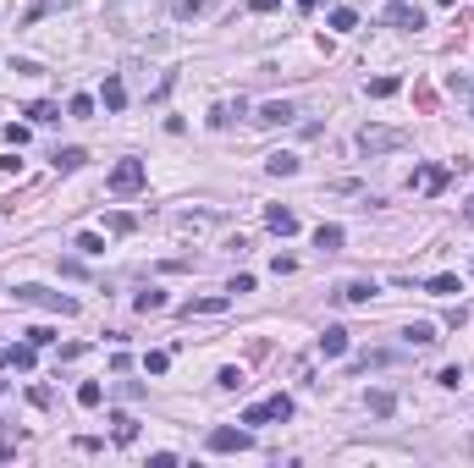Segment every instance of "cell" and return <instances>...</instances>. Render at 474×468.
Returning <instances> with one entry per match:
<instances>
[{
    "instance_id": "cell-1",
    "label": "cell",
    "mask_w": 474,
    "mask_h": 468,
    "mask_svg": "<svg viewBox=\"0 0 474 468\" xmlns=\"http://www.w3.org/2000/svg\"><path fill=\"white\" fill-rule=\"evenodd\" d=\"M17 303H28V309H50V314H78V298L50 292V287H17Z\"/></svg>"
},
{
    "instance_id": "cell-2",
    "label": "cell",
    "mask_w": 474,
    "mask_h": 468,
    "mask_svg": "<svg viewBox=\"0 0 474 468\" xmlns=\"http://www.w3.org/2000/svg\"><path fill=\"white\" fill-rule=\"evenodd\" d=\"M359 149L364 155H392V149H408V133L402 127H364L359 133Z\"/></svg>"
},
{
    "instance_id": "cell-3",
    "label": "cell",
    "mask_w": 474,
    "mask_h": 468,
    "mask_svg": "<svg viewBox=\"0 0 474 468\" xmlns=\"http://www.w3.org/2000/svg\"><path fill=\"white\" fill-rule=\"evenodd\" d=\"M144 182H149V171H144V160H116V171H111V193H122V199H133V193H144Z\"/></svg>"
},
{
    "instance_id": "cell-4",
    "label": "cell",
    "mask_w": 474,
    "mask_h": 468,
    "mask_svg": "<svg viewBox=\"0 0 474 468\" xmlns=\"http://www.w3.org/2000/svg\"><path fill=\"white\" fill-rule=\"evenodd\" d=\"M281 419H293V396H287V391H276L270 402L243 408V424H281Z\"/></svg>"
},
{
    "instance_id": "cell-5",
    "label": "cell",
    "mask_w": 474,
    "mask_h": 468,
    "mask_svg": "<svg viewBox=\"0 0 474 468\" xmlns=\"http://www.w3.org/2000/svg\"><path fill=\"white\" fill-rule=\"evenodd\" d=\"M248 446H254V435H248V430H232V424L210 430V452H248Z\"/></svg>"
},
{
    "instance_id": "cell-6",
    "label": "cell",
    "mask_w": 474,
    "mask_h": 468,
    "mask_svg": "<svg viewBox=\"0 0 474 468\" xmlns=\"http://www.w3.org/2000/svg\"><path fill=\"white\" fill-rule=\"evenodd\" d=\"M265 226H270L276 237H293L298 232V215H293L287 204H270V210H265Z\"/></svg>"
},
{
    "instance_id": "cell-7",
    "label": "cell",
    "mask_w": 474,
    "mask_h": 468,
    "mask_svg": "<svg viewBox=\"0 0 474 468\" xmlns=\"http://www.w3.org/2000/svg\"><path fill=\"white\" fill-rule=\"evenodd\" d=\"M293 116H298L293 105H281V99H270V105H259V116H254V122H259V127H287Z\"/></svg>"
},
{
    "instance_id": "cell-8",
    "label": "cell",
    "mask_w": 474,
    "mask_h": 468,
    "mask_svg": "<svg viewBox=\"0 0 474 468\" xmlns=\"http://www.w3.org/2000/svg\"><path fill=\"white\" fill-rule=\"evenodd\" d=\"M111 435H116V446H133V441H138V419L116 408V413H111Z\"/></svg>"
},
{
    "instance_id": "cell-9",
    "label": "cell",
    "mask_w": 474,
    "mask_h": 468,
    "mask_svg": "<svg viewBox=\"0 0 474 468\" xmlns=\"http://www.w3.org/2000/svg\"><path fill=\"white\" fill-rule=\"evenodd\" d=\"M320 353H325V358H342V353H348V331H342V325H325V331H320Z\"/></svg>"
},
{
    "instance_id": "cell-10",
    "label": "cell",
    "mask_w": 474,
    "mask_h": 468,
    "mask_svg": "<svg viewBox=\"0 0 474 468\" xmlns=\"http://www.w3.org/2000/svg\"><path fill=\"white\" fill-rule=\"evenodd\" d=\"M375 298V281H348V287H336V303H370Z\"/></svg>"
},
{
    "instance_id": "cell-11",
    "label": "cell",
    "mask_w": 474,
    "mask_h": 468,
    "mask_svg": "<svg viewBox=\"0 0 474 468\" xmlns=\"http://www.w3.org/2000/svg\"><path fill=\"white\" fill-rule=\"evenodd\" d=\"M402 336H408V347H436V342H441V336H436V325H430V319H414V325H408V331H402Z\"/></svg>"
},
{
    "instance_id": "cell-12",
    "label": "cell",
    "mask_w": 474,
    "mask_h": 468,
    "mask_svg": "<svg viewBox=\"0 0 474 468\" xmlns=\"http://www.w3.org/2000/svg\"><path fill=\"white\" fill-rule=\"evenodd\" d=\"M6 364H11V369H22V375H28V369H33V364H39V347H33V342H17V347H11V353H6Z\"/></svg>"
},
{
    "instance_id": "cell-13",
    "label": "cell",
    "mask_w": 474,
    "mask_h": 468,
    "mask_svg": "<svg viewBox=\"0 0 474 468\" xmlns=\"http://www.w3.org/2000/svg\"><path fill=\"white\" fill-rule=\"evenodd\" d=\"M392 22H397V28H425V11H419V6H408V0H397V6H392Z\"/></svg>"
},
{
    "instance_id": "cell-14",
    "label": "cell",
    "mask_w": 474,
    "mask_h": 468,
    "mask_svg": "<svg viewBox=\"0 0 474 468\" xmlns=\"http://www.w3.org/2000/svg\"><path fill=\"white\" fill-rule=\"evenodd\" d=\"M364 408H370L375 419H392V413H397V396H392V391H370V396H364Z\"/></svg>"
},
{
    "instance_id": "cell-15",
    "label": "cell",
    "mask_w": 474,
    "mask_h": 468,
    "mask_svg": "<svg viewBox=\"0 0 474 468\" xmlns=\"http://www.w3.org/2000/svg\"><path fill=\"white\" fill-rule=\"evenodd\" d=\"M28 122L50 127V122H61V105H50V99H33V105H28Z\"/></svg>"
},
{
    "instance_id": "cell-16",
    "label": "cell",
    "mask_w": 474,
    "mask_h": 468,
    "mask_svg": "<svg viewBox=\"0 0 474 468\" xmlns=\"http://www.w3.org/2000/svg\"><path fill=\"white\" fill-rule=\"evenodd\" d=\"M99 99H105V110H122V105H127V88H122V78H105Z\"/></svg>"
},
{
    "instance_id": "cell-17",
    "label": "cell",
    "mask_w": 474,
    "mask_h": 468,
    "mask_svg": "<svg viewBox=\"0 0 474 468\" xmlns=\"http://www.w3.org/2000/svg\"><path fill=\"white\" fill-rule=\"evenodd\" d=\"M414 182H419L425 193H441V187H447V171H441V165H425V171H419Z\"/></svg>"
},
{
    "instance_id": "cell-18",
    "label": "cell",
    "mask_w": 474,
    "mask_h": 468,
    "mask_svg": "<svg viewBox=\"0 0 474 468\" xmlns=\"http://www.w3.org/2000/svg\"><path fill=\"white\" fill-rule=\"evenodd\" d=\"M227 303H232V298H193V303H188V319H193V314H227Z\"/></svg>"
},
{
    "instance_id": "cell-19",
    "label": "cell",
    "mask_w": 474,
    "mask_h": 468,
    "mask_svg": "<svg viewBox=\"0 0 474 468\" xmlns=\"http://www.w3.org/2000/svg\"><path fill=\"white\" fill-rule=\"evenodd\" d=\"M342 237H348L342 226H320V232H315V248H320V253H336V248H342Z\"/></svg>"
},
{
    "instance_id": "cell-20",
    "label": "cell",
    "mask_w": 474,
    "mask_h": 468,
    "mask_svg": "<svg viewBox=\"0 0 474 468\" xmlns=\"http://www.w3.org/2000/svg\"><path fill=\"white\" fill-rule=\"evenodd\" d=\"M331 28H336V33H353V28H359V11H353V6H336V11H331Z\"/></svg>"
},
{
    "instance_id": "cell-21",
    "label": "cell",
    "mask_w": 474,
    "mask_h": 468,
    "mask_svg": "<svg viewBox=\"0 0 474 468\" xmlns=\"http://www.w3.org/2000/svg\"><path fill=\"white\" fill-rule=\"evenodd\" d=\"M133 303H138V314H160V309H165V292H160V287H149V292H138Z\"/></svg>"
},
{
    "instance_id": "cell-22",
    "label": "cell",
    "mask_w": 474,
    "mask_h": 468,
    "mask_svg": "<svg viewBox=\"0 0 474 468\" xmlns=\"http://www.w3.org/2000/svg\"><path fill=\"white\" fill-rule=\"evenodd\" d=\"M50 160H56V171H83V160H88V155H83V149H56Z\"/></svg>"
},
{
    "instance_id": "cell-23",
    "label": "cell",
    "mask_w": 474,
    "mask_h": 468,
    "mask_svg": "<svg viewBox=\"0 0 474 468\" xmlns=\"http://www.w3.org/2000/svg\"><path fill=\"white\" fill-rule=\"evenodd\" d=\"M265 171H270V176H293V171H298V155H270Z\"/></svg>"
},
{
    "instance_id": "cell-24",
    "label": "cell",
    "mask_w": 474,
    "mask_h": 468,
    "mask_svg": "<svg viewBox=\"0 0 474 468\" xmlns=\"http://www.w3.org/2000/svg\"><path fill=\"white\" fill-rule=\"evenodd\" d=\"M215 386H221V391H243V386H248V375H243V369H232V364H227V369L215 375Z\"/></svg>"
},
{
    "instance_id": "cell-25",
    "label": "cell",
    "mask_w": 474,
    "mask_h": 468,
    "mask_svg": "<svg viewBox=\"0 0 474 468\" xmlns=\"http://www.w3.org/2000/svg\"><path fill=\"white\" fill-rule=\"evenodd\" d=\"M78 402H83V408H99V402H105V386H99V381H83V386H78Z\"/></svg>"
},
{
    "instance_id": "cell-26",
    "label": "cell",
    "mask_w": 474,
    "mask_h": 468,
    "mask_svg": "<svg viewBox=\"0 0 474 468\" xmlns=\"http://www.w3.org/2000/svg\"><path fill=\"white\" fill-rule=\"evenodd\" d=\"M430 292L436 298H452V292H464V281L458 276H430Z\"/></svg>"
},
{
    "instance_id": "cell-27",
    "label": "cell",
    "mask_w": 474,
    "mask_h": 468,
    "mask_svg": "<svg viewBox=\"0 0 474 468\" xmlns=\"http://www.w3.org/2000/svg\"><path fill=\"white\" fill-rule=\"evenodd\" d=\"M397 88H402V78H392V72H386V78H370V94H375V99H392Z\"/></svg>"
},
{
    "instance_id": "cell-28",
    "label": "cell",
    "mask_w": 474,
    "mask_h": 468,
    "mask_svg": "<svg viewBox=\"0 0 474 468\" xmlns=\"http://www.w3.org/2000/svg\"><path fill=\"white\" fill-rule=\"evenodd\" d=\"M67 116H72V122H88V116H94V99H88V94H72V105H67Z\"/></svg>"
},
{
    "instance_id": "cell-29",
    "label": "cell",
    "mask_w": 474,
    "mask_h": 468,
    "mask_svg": "<svg viewBox=\"0 0 474 468\" xmlns=\"http://www.w3.org/2000/svg\"><path fill=\"white\" fill-rule=\"evenodd\" d=\"M105 226H111V232H116V237H127V232H133V226H138V221H133L127 210H116V215H105Z\"/></svg>"
},
{
    "instance_id": "cell-30",
    "label": "cell",
    "mask_w": 474,
    "mask_h": 468,
    "mask_svg": "<svg viewBox=\"0 0 474 468\" xmlns=\"http://www.w3.org/2000/svg\"><path fill=\"white\" fill-rule=\"evenodd\" d=\"M78 253H88V259H94V253H105V237H99V232H83L78 237Z\"/></svg>"
},
{
    "instance_id": "cell-31",
    "label": "cell",
    "mask_w": 474,
    "mask_h": 468,
    "mask_svg": "<svg viewBox=\"0 0 474 468\" xmlns=\"http://www.w3.org/2000/svg\"><path fill=\"white\" fill-rule=\"evenodd\" d=\"M22 336H28V342H33V347H50V342H56V331H50V325H28V331H22Z\"/></svg>"
},
{
    "instance_id": "cell-32",
    "label": "cell",
    "mask_w": 474,
    "mask_h": 468,
    "mask_svg": "<svg viewBox=\"0 0 474 468\" xmlns=\"http://www.w3.org/2000/svg\"><path fill=\"white\" fill-rule=\"evenodd\" d=\"M144 369H149V375H165V369H171V353H149Z\"/></svg>"
},
{
    "instance_id": "cell-33",
    "label": "cell",
    "mask_w": 474,
    "mask_h": 468,
    "mask_svg": "<svg viewBox=\"0 0 474 468\" xmlns=\"http://www.w3.org/2000/svg\"><path fill=\"white\" fill-rule=\"evenodd\" d=\"M28 402L33 408H50V386H28Z\"/></svg>"
},
{
    "instance_id": "cell-34",
    "label": "cell",
    "mask_w": 474,
    "mask_h": 468,
    "mask_svg": "<svg viewBox=\"0 0 474 468\" xmlns=\"http://www.w3.org/2000/svg\"><path fill=\"white\" fill-rule=\"evenodd\" d=\"M276 6H281V0H248V11H254V17H265V11H276Z\"/></svg>"
},
{
    "instance_id": "cell-35",
    "label": "cell",
    "mask_w": 474,
    "mask_h": 468,
    "mask_svg": "<svg viewBox=\"0 0 474 468\" xmlns=\"http://www.w3.org/2000/svg\"><path fill=\"white\" fill-rule=\"evenodd\" d=\"M464 221H469V226H474V193H469V204H464Z\"/></svg>"
},
{
    "instance_id": "cell-36",
    "label": "cell",
    "mask_w": 474,
    "mask_h": 468,
    "mask_svg": "<svg viewBox=\"0 0 474 468\" xmlns=\"http://www.w3.org/2000/svg\"><path fill=\"white\" fill-rule=\"evenodd\" d=\"M298 11H320V0H298Z\"/></svg>"
},
{
    "instance_id": "cell-37",
    "label": "cell",
    "mask_w": 474,
    "mask_h": 468,
    "mask_svg": "<svg viewBox=\"0 0 474 468\" xmlns=\"http://www.w3.org/2000/svg\"><path fill=\"white\" fill-rule=\"evenodd\" d=\"M6 353H11V347H6V342H0V364H6Z\"/></svg>"
},
{
    "instance_id": "cell-38",
    "label": "cell",
    "mask_w": 474,
    "mask_h": 468,
    "mask_svg": "<svg viewBox=\"0 0 474 468\" xmlns=\"http://www.w3.org/2000/svg\"><path fill=\"white\" fill-rule=\"evenodd\" d=\"M436 6H458V0H436Z\"/></svg>"
}]
</instances>
